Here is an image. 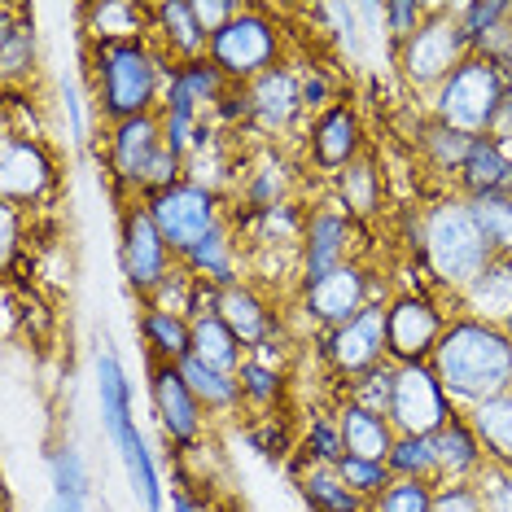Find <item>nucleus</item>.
I'll use <instances>...</instances> for the list:
<instances>
[{"label":"nucleus","instance_id":"f257e3e1","mask_svg":"<svg viewBox=\"0 0 512 512\" xmlns=\"http://www.w3.org/2000/svg\"><path fill=\"white\" fill-rule=\"evenodd\" d=\"M407 250L421 259L429 285L456 302L486 267L495 263V250L486 232L477 228L469 197L438 193L425 206H407Z\"/></svg>","mask_w":512,"mask_h":512},{"label":"nucleus","instance_id":"2f4dec72","mask_svg":"<svg viewBox=\"0 0 512 512\" xmlns=\"http://www.w3.org/2000/svg\"><path fill=\"white\" fill-rule=\"evenodd\" d=\"M141 342L149 351V364H180L193 355V320L176 316V311H158V307H141Z\"/></svg>","mask_w":512,"mask_h":512},{"label":"nucleus","instance_id":"f704fd0d","mask_svg":"<svg viewBox=\"0 0 512 512\" xmlns=\"http://www.w3.org/2000/svg\"><path fill=\"white\" fill-rule=\"evenodd\" d=\"M464 416H469V425L477 429V438H482L486 460H491L495 469H512V390L499 394V399L469 407Z\"/></svg>","mask_w":512,"mask_h":512},{"label":"nucleus","instance_id":"bb28decb","mask_svg":"<svg viewBox=\"0 0 512 512\" xmlns=\"http://www.w3.org/2000/svg\"><path fill=\"white\" fill-rule=\"evenodd\" d=\"M289 473H294V486L311 512H368V499L355 495L351 486L342 482V473L329 469V464H311V460L294 456L289 460Z\"/></svg>","mask_w":512,"mask_h":512},{"label":"nucleus","instance_id":"6e6552de","mask_svg":"<svg viewBox=\"0 0 512 512\" xmlns=\"http://www.w3.org/2000/svg\"><path fill=\"white\" fill-rule=\"evenodd\" d=\"M456 302L438 289H394L386 302V342H390V364H429L438 351L442 333H447Z\"/></svg>","mask_w":512,"mask_h":512},{"label":"nucleus","instance_id":"393cba45","mask_svg":"<svg viewBox=\"0 0 512 512\" xmlns=\"http://www.w3.org/2000/svg\"><path fill=\"white\" fill-rule=\"evenodd\" d=\"M460 197H482V193H512V145L495 136H473L464 167L456 176Z\"/></svg>","mask_w":512,"mask_h":512},{"label":"nucleus","instance_id":"a211bd4d","mask_svg":"<svg viewBox=\"0 0 512 512\" xmlns=\"http://www.w3.org/2000/svg\"><path fill=\"white\" fill-rule=\"evenodd\" d=\"M460 407L442 390L438 372L429 364H394V394H390V425L394 434L434 438Z\"/></svg>","mask_w":512,"mask_h":512},{"label":"nucleus","instance_id":"6ab92c4d","mask_svg":"<svg viewBox=\"0 0 512 512\" xmlns=\"http://www.w3.org/2000/svg\"><path fill=\"white\" fill-rule=\"evenodd\" d=\"M149 407L154 421L167 438V447L193 451L206 438V407L197 403V394L189 390V381L180 377L176 364H149Z\"/></svg>","mask_w":512,"mask_h":512},{"label":"nucleus","instance_id":"a18cd8bd","mask_svg":"<svg viewBox=\"0 0 512 512\" xmlns=\"http://www.w3.org/2000/svg\"><path fill=\"white\" fill-rule=\"evenodd\" d=\"M337 473H342V482L351 486L355 495H364L368 504L394 482V473H390L386 460H364V456H346L342 464H337Z\"/></svg>","mask_w":512,"mask_h":512},{"label":"nucleus","instance_id":"a19ab883","mask_svg":"<svg viewBox=\"0 0 512 512\" xmlns=\"http://www.w3.org/2000/svg\"><path fill=\"white\" fill-rule=\"evenodd\" d=\"M176 79L184 88L193 92V101L206 110V119H211V110L219 106V101L228 97V79H224V71L211 62V57H197V62H184V66H176Z\"/></svg>","mask_w":512,"mask_h":512},{"label":"nucleus","instance_id":"f03ea898","mask_svg":"<svg viewBox=\"0 0 512 512\" xmlns=\"http://www.w3.org/2000/svg\"><path fill=\"white\" fill-rule=\"evenodd\" d=\"M171 66L154 40H114V44H84V75H88V101L97 123H123L141 114L162 110Z\"/></svg>","mask_w":512,"mask_h":512},{"label":"nucleus","instance_id":"4468645a","mask_svg":"<svg viewBox=\"0 0 512 512\" xmlns=\"http://www.w3.org/2000/svg\"><path fill=\"white\" fill-rule=\"evenodd\" d=\"M119 263H123V281L136 298H149L154 289L167 281V272L176 267V250L167 246V237L158 232L154 215L145 211L141 197L123 202L119 211Z\"/></svg>","mask_w":512,"mask_h":512},{"label":"nucleus","instance_id":"ea45409f","mask_svg":"<svg viewBox=\"0 0 512 512\" xmlns=\"http://www.w3.org/2000/svg\"><path fill=\"white\" fill-rule=\"evenodd\" d=\"M477 228L486 232L495 254H512V193H482L469 197Z\"/></svg>","mask_w":512,"mask_h":512},{"label":"nucleus","instance_id":"b1692460","mask_svg":"<svg viewBox=\"0 0 512 512\" xmlns=\"http://www.w3.org/2000/svg\"><path fill=\"white\" fill-rule=\"evenodd\" d=\"M434 456H438V482H477L486 473V451L469 416L456 412L447 425L434 434Z\"/></svg>","mask_w":512,"mask_h":512},{"label":"nucleus","instance_id":"de8ad7c7","mask_svg":"<svg viewBox=\"0 0 512 512\" xmlns=\"http://www.w3.org/2000/svg\"><path fill=\"white\" fill-rule=\"evenodd\" d=\"M298 75H302V101H307V114H311V119L342 101V97H337V75L329 71V66H320V62H302V66H298Z\"/></svg>","mask_w":512,"mask_h":512},{"label":"nucleus","instance_id":"1a4fd4ad","mask_svg":"<svg viewBox=\"0 0 512 512\" xmlns=\"http://www.w3.org/2000/svg\"><path fill=\"white\" fill-rule=\"evenodd\" d=\"M386 298H390L386 281H377V272H372L364 259H355V263L329 272L316 285H302L298 311H302V320H307L311 329H320V337H324V333L342 329L346 320H355L368 302H386Z\"/></svg>","mask_w":512,"mask_h":512},{"label":"nucleus","instance_id":"9b49d317","mask_svg":"<svg viewBox=\"0 0 512 512\" xmlns=\"http://www.w3.org/2000/svg\"><path fill=\"white\" fill-rule=\"evenodd\" d=\"M141 202H145V211L154 215V224H158L162 237H167V246L176 250V259H184L206 232H215L219 224L232 219L228 197L202 189V184H193V180H184L167 193L141 197Z\"/></svg>","mask_w":512,"mask_h":512},{"label":"nucleus","instance_id":"ddd939ff","mask_svg":"<svg viewBox=\"0 0 512 512\" xmlns=\"http://www.w3.org/2000/svg\"><path fill=\"white\" fill-rule=\"evenodd\" d=\"M57 158L53 149L44 145L40 132H18V127L5 123V141H0V193H5V206H18V211H36L40 202H49L57 193Z\"/></svg>","mask_w":512,"mask_h":512},{"label":"nucleus","instance_id":"f3484780","mask_svg":"<svg viewBox=\"0 0 512 512\" xmlns=\"http://www.w3.org/2000/svg\"><path fill=\"white\" fill-rule=\"evenodd\" d=\"M390 302V298H386ZM386 302H368L355 320H346L342 329L320 337V359L329 368L333 381H355L364 372L390 364V342H386Z\"/></svg>","mask_w":512,"mask_h":512},{"label":"nucleus","instance_id":"0eeeda50","mask_svg":"<svg viewBox=\"0 0 512 512\" xmlns=\"http://www.w3.org/2000/svg\"><path fill=\"white\" fill-rule=\"evenodd\" d=\"M469 53L473 44L460 27V5H434L425 27L394 49V66H399V79L407 84V92L429 97Z\"/></svg>","mask_w":512,"mask_h":512},{"label":"nucleus","instance_id":"c85d7f7f","mask_svg":"<svg viewBox=\"0 0 512 512\" xmlns=\"http://www.w3.org/2000/svg\"><path fill=\"white\" fill-rule=\"evenodd\" d=\"M333 412H337V429H342V442H346V456H364V460L390 456V447L399 434H394L386 412H368V407L346 403V399H337Z\"/></svg>","mask_w":512,"mask_h":512},{"label":"nucleus","instance_id":"c756f323","mask_svg":"<svg viewBox=\"0 0 512 512\" xmlns=\"http://www.w3.org/2000/svg\"><path fill=\"white\" fill-rule=\"evenodd\" d=\"M456 311L491 324H504L512 316V254H495V263L456 298Z\"/></svg>","mask_w":512,"mask_h":512},{"label":"nucleus","instance_id":"5701e85b","mask_svg":"<svg viewBox=\"0 0 512 512\" xmlns=\"http://www.w3.org/2000/svg\"><path fill=\"white\" fill-rule=\"evenodd\" d=\"M180 263L211 289H232L246 281V250H241V237H237V228H232V219L219 224L215 232H206Z\"/></svg>","mask_w":512,"mask_h":512},{"label":"nucleus","instance_id":"09e8293b","mask_svg":"<svg viewBox=\"0 0 512 512\" xmlns=\"http://www.w3.org/2000/svg\"><path fill=\"white\" fill-rule=\"evenodd\" d=\"M429 512H486V495L477 482H438Z\"/></svg>","mask_w":512,"mask_h":512},{"label":"nucleus","instance_id":"e433bc0d","mask_svg":"<svg viewBox=\"0 0 512 512\" xmlns=\"http://www.w3.org/2000/svg\"><path fill=\"white\" fill-rule=\"evenodd\" d=\"M294 456L311 460V464H329V469H337V464L346 460V442H342V429H337V412H311V421L302 425V434H298Z\"/></svg>","mask_w":512,"mask_h":512},{"label":"nucleus","instance_id":"603ef678","mask_svg":"<svg viewBox=\"0 0 512 512\" xmlns=\"http://www.w3.org/2000/svg\"><path fill=\"white\" fill-rule=\"evenodd\" d=\"M171 508L176 512H219L206 495H193V491H171Z\"/></svg>","mask_w":512,"mask_h":512},{"label":"nucleus","instance_id":"c03bdc74","mask_svg":"<svg viewBox=\"0 0 512 512\" xmlns=\"http://www.w3.org/2000/svg\"><path fill=\"white\" fill-rule=\"evenodd\" d=\"M434 508V482L394 477V482L368 504V512H429Z\"/></svg>","mask_w":512,"mask_h":512},{"label":"nucleus","instance_id":"8fccbe9b","mask_svg":"<svg viewBox=\"0 0 512 512\" xmlns=\"http://www.w3.org/2000/svg\"><path fill=\"white\" fill-rule=\"evenodd\" d=\"M477 486H482V495H486V512H512V469L486 464V473L477 477Z\"/></svg>","mask_w":512,"mask_h":512},{"label":"nucleus","instance_id":"cd10ccee","mask_svg":"<svg viewBox=\"0 0 512 512\" xmlns=\"http://www.w3.org/2000/svg\"><path fill=\"white\" fill-rule=\"evenodd\" d=\"M412 145H416V158L425 162L434 176L447 180V189H456V176L464 167V154H469L473 136L456 132V127L429 119V114L421 110V119H416V132H412Z\"/></svg>","mask_w":512,"mask_h":512},{"label":"nucleus","instance_id":"5fc2aeb1","mask_svg":"<svg viewBox=\"0 0 512 512\" xmlns=\"http://www.w3.org/2000/svg\"><path fill=\"white\" fill-rule=\"evenodd\" d=\"M504 333H508V337H512V316H508V320H504Z\"/></svg>","mask_w":512,"mask_h":512},{"label":"nucleus","instance_id":"dca6fc26","mask_svg":"<svg viewBox=\"0 0 512 512\" xmlns=\"http://www.w3.org/2000/svg\"><path fill=\"white\" fill-rule=\"evenodd\" d=\"M359 237L364 224L351 219L329 193L307 206V232H302V285L324 281L337 267L359 259Z\"/></svg>","mask_w":512,"mask_h":512},{"label":"nucleus","instance_id":"412c9836","mask_svg":"<svg viewBox=\"0 0 512 512\" xmlns=\"http://www.w3.org/2000/svg\"><path fill=\"white\" fill-rule=\"evenodd\" d=\"M149 40L154 49L167 57V62H197L211 49V36L202 31L189 0H162V5H149Z\"/></svg>","mask_w":512,"mask_h":512},{"label":"nucleus","instance_id":"72a5a7b5","mask_svg":"<svg viewBox=\"0 0 512 512\" xmlns=\"http://www.w3.org/2000/svg\"><path fill=\"white\" fill-rule=\"evenodd\" d=\"M237 381H241V403H246L250 416H276V407L285 403L289 377H285V368H276V359H267L263 351L246 355V364L237 368Z\"/></svg>","mask_w":512,"mask_h":512},{"label":"nucleus","instance_id":"20e7f679","mask_svg":"<svg viewBox=\"0 0 512 512\" xmlns=\"http://www.w3.org/2000/svg\"><path fill=\"white\" fill-rule=\"evenodd\" d=\"M97 399H101V421H106V434L114 442L127 473V486H132V499L145 512H162L167 508V486H162L158 460L154 451L145 447L141 429H136L132 416V381L123 372V359L110 351H97Z\"/></svg>","mask_w":512,"mask_h":512},{"label":"nucleus","instance_id":"473e14b6","mask_svg":"<svg viewBox=\"0 0 512 512\" xmlns=\"http://www.w3.org/2000/svg\"><path fill=\"white\" fill-rule=\"evenodd\" d=\"M180 377L189 381V390L197 394V403L206 407V416H241L246 412V403H241V381L237 372H219L211 364H202V359H180Z\"/></svg>","mask_w":512,"mask_h":512},{"label":"nucleus","instance_id":"4be33fe9","mask_svg":"<svg viewBox=\"0 0 512 512\" xmlns=\"http://www.w3.org/2000/svg\"><path fill=\"white\" fill-rule=\"evenodd\" d=\"M36 71H40V44L27 5H0V79H5V92L31 88Z\"/></svg>","mask_w":512,"mask_h":512},{"label":"nucleus","instance_id":"9d476101","mask_svg":"<svg viewBox=\"0 0 512 512\" xmlns=\"http://www.w3.org/2000/svg\"><path fill=\"white\" fill-rule=\"evenodd\" d=\"M246 106H250V127L246 136H259L263 145H281L294 136H307V101H302V75L298 66L285 62L246 84Z\"/></svg>","mask_w":512,"mask_h":512},{"label":"nucleus","instance_id":"2eb2a0df","mask_svg":"<svg viewBox=\"0 0 512 512\" xmlns=\"http://www.w3.org/2000/svg\"><path fill=\"white\" fill-rule=\"evenodd\" d=\"M101 167L119 193V202L141 197V180L149 162L162 154V119L158 114H141V119H123L101 127Z\"/></svg>","mask_w":512,"mask_h":512},{"label":"nucleus","instance_id":"864d4df0","mask_svg":"<svg viewBox=\"0 0 512 512\" xmlns=\"http://www.w3.org/2000/svg\"><path fill=\"white\" fill-rule=\"evenodd\" d=\"M44 512H88V499H71V495H53V504Z\"/></svg>","mask_w":512,"mask_h":512},{"label":"nucleus","instance_id":"a878e982","mask_svg":"<svg viewBox=\"0 0 512 512\" xmlns=\"http://www.w3.org/2000/svg\"><path fill=\"white\" fill-rule=\"evenodd\" d=\"M329 197L359 224H372L381 215V206H386V171L377 167L372 149L329 184Z\"/></svg>","mask_w":512,"mask_h":512},{"label":"nucleus","instance_id":"423d86ee","mask_svg":"<svg viewBox=\"0 0 512 512\" xmlns=\"http://www.w3.org/2000/svg\"><path fill=\"white\" fill-rule=\"evenodd\" d=\"M285 9L272 5H241V14L228 22L219 36H211L206 57L224 71L232 88H246L259 75H267L272 66L285 62V27H281Z\"/></svg>","mask_w":512,"mask_h":512},{"label":"nucleus","instance_id":"39448f33","mask_svg":"<svg viewBox=\"0 0 512 512\" xmlns=\"http://www.w3.org/2000/svg\"><path fill=\"white\" fill-rule=\"evenodd\" d=\"M504 101H508V88L499 66L482 53H469L429 97H421V110L464 136H491Z\"/></svg>","mask_w":512,"mask_h":512},{"label":"nucleus","instance_id":"49530a36","mask_svg":"<svg viewBox=\"0 0 512 512\" xmlns=\"http://www.w3.org/2000/svg\"><path fill=\"white\" fill-rule=\"evenodd\" d=\"M429 14H434V5H421V0H394V5H386V36H390V57L399 44H407L416 36V31L429 22Z\"/></svg>","mask_w":512,"mask_h":512},{"label":"nucleus","instance_id":"aec40b11","mask_svg":"<svg viewBox=\"0 0 512 512\" xmlns=\"http://www.w3.org/2000/svg\"><path fill=\"white\" fill-rule=\"evenodd\" d=\"M215 311H219V320H224L228 329L241 337V346H246V351H259V346L276 342V333H281V311H276V298L267 294L263 285H254V281L219 289Z\"/></svg>","mask_w":512,"mask_h":512},{"label":"nucleus","instance_id":"4c0bfd02","mask_svg":"<svg viewBox=\"0 0 512 512\" xmlns=\"http://www.w3.org/2000/svg\"><path fill=\"white\" fill-rule=\"evenodd\" d=\"M202 281H197V276L189 272V267H184V263H176V267H171V272H167V281H162L158 289H154V294H149L145 302H141V307H158V311H176V316H197V302H202Z\"/></svg>","mask_w":512,"mask_h":512},{"label":"nucleus","instance_id":"3c124183","mask_svg":"<svg viewBox=\"0 0 512 512\" xmlns=\"http://www.w3.org/2000/svg\"><path fill=\"white\" fill-rule=\"evenodd\" d=\"M241 5H246V0H197L193 14H197V22H202L206 36H219V31L241 14Z\"/></svg>","mask_w":512,"mask_h":512},{"label":"nucleus","instance_id":"79ce46f5","mask_svg":"<svg viewBox=\"0 0 512 512\" xmlns=\"http://www.w3.org/2000/svg\"><path fill=\"white\" fill-rule=\"evenodd\" d=\"M49 477H53V495H71V499H88V495H92L88 464H84V456H79L71 442L53 447V456H49Z\"/></svg>","mask_w":512,"mask_h":512},{"label":"nucleus","instance_id":"f8f14e48","mask_svg":"<svg viewBox=\"0 0 512 512\" xmlns=\"http://www.w3.org/2000/svg\"><path fill=\"white\" fill-rule=\"evenodd\" d=\"M364 154H368V127L351 97H342L337 106H329L307 123V136H302V167L316 180L333 184Z\"/></svg>","mask_w":512,"mask_h":512},{"label":"nucleus","instance_id":"58836bf2","mask_svg":"<svg viewBox=\"0 0 512 512\" xmlns=\"http://www.w3.org/2000/svg\"><path fill=\"white\" fill-rule=\"evenodd\" d=\"M390 473L394 477H416V482H434L438 486V456H434V438H412L399 434L390 447Z\"/></svg>","mask_w":512,"mask_h":512},{"label":"nucleus","instance_id":"7c9ffc66","mask_svg":"<svg viewBox=\"0 0 512 512\" xmlns=\"http://www.w3.org/2000/svg\"><path fill=\"white\" fill-rule=\"evenodd\" d=\"M84 44H114V40H149V5L132 0H101L84 5Z\"/></svg>","mask_w":512,"mask_h":512},{"label":"nucleus","instance_id":"7ed1b4c3","mask_svg":"<svg viewBox=\"0 0 512 512\" xmlns=\"http://www.w3.org/2000/svg\"><path fill=\"white\" fill-rule=\"evenodd\" d=\"M429 368L438 372L451 403L469 412V407L512 390V337L504 333V324L456 311L438 351L429 355Z\"/></svg>","mask_w":512,"mask_h":512},{"label":"nucleus","instance_id":"c9c22d12","mask_svg":"<svg viewBox=\"0 0 512 512\" xmlns=\"http://www.w3.org/2000/svg\"><path fill=\"white\" fill-rule=\"evenodd\" d=\"M246 355L250 351L241 346V337L219 320V311L193 316V359H202V364H211L219 372H237L241 364H246Z\"/></svg>","mask_w":512,"mask_h":512},{"label":"nucleus","instance_id":"37998d69","mask_svg":"<svg viewBox=\"0 0 512 512\" xmlns=\"http://www.w3.org/2000/svg\"><path fill=\"white\" fill-rule=\"evenodd\" d=\"M390 394H394V364H381V368L364 372V377L346 381V386L337 390V399L359 403V407H368V412H390Z\"/></svg>","mask_w":512,"mask_h":512}]
</instances>
